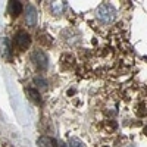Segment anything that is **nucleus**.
I'll list each match as a JSON object with an SVG mask.
<instances>
[{
    "instance_id": "423d86ee",
    "label": "nucleus",
    "mask_w": 147,
    "mask_h": 147,
    "mask_svg": "<svg viewBox=\"0 0 147 147\" xmlns=\"http://www.w3.org/2000/svg\"><path fill=\"white\" fill-rule=\"evenodd\" d=\"M22 12V5L21 2H18V0H12V2H9V13L12 16H18L21 15Z\"/></svg>"
},
{
    "instance_id": "f257e3e1",
    "label": "nucleus",
    "mask_w": 147,
    "mask_h": 147,
    "mask_svg": "<svg viewBox=\"0 0 147 147\" xmlns=\"http://www.w3.org/2000/svg\"><path fill=\"white\" fill-rule=\"evenodd\" d=\"M115 7L112 5H109V3H102L99 7H97V18H99L100 21L103 22H112L113 18H115Z\"/></svg>"
},
{
    "instance_id": "1a4fd4ad",
    "label": "nucleus",
    "mask_w": 147,
    "mask_h": 147,
    "mask_svg": "<svg viewBox=\"0 0 147 147\" xmlns=\"http://www.w3.org/2000/svg\"><path fill=\"white\" fill-rule=\"evenodd\" d=\"M69 147H84V144H82L78 138L74 137V138H71V140H69Z\"/></svg>"
},
{
    "instance_id": "9d476101",
    "label": "nucleus",
    "mask_w": 147,
    "mask_h": 147,
    "mask_svg": "<svg viewBox=\"0 0 147 147\" xmlns=\"http://www.w3.org/2000/svg\"><path fill=\"white\" fill-rule=\"evenodd\" d=\"M34 82H35L37 85H38V87H41V88H46V87H47V81H46V80H43V78H40V77H38V78H35V80H34Z\"/></svg>"
},
{
    "instance_id": "f03ea898",
    "label": "nucleus",
    "mask_w": 147,
    "mask_h": 147,
    "mask_svg": "<svg viewBox=\"0 0 147 147\" xmlns=\"http://www.w3.org/2000/svg\"><path fill=\"white\" fill-rule=\"evenodd\" d=\"M31 60L34 62V65L38 68L40 71H46L47 66H49V59H47V55L43 52V50H34L32 55H31Z\"/></svg>"
},
{
    "instance_id": "0eeeda50",
    "label": "nucleus",
    "mask_w": 147,
    "mask_h": 147,
    "mask_svg": "<svg viewBox=\"0 0 147 147\" xmlns=\"http://www.w3.org/2000/svg\"><path fill=\"white\" fill-rule=\"evenodd\" d=\"M59 141L55 138H49V137H40L38 138V146L40 147H57Z\"/></svg>"
},
{
    "instance_id": "20e7f679",
    "label": "nucleus",
    "mask_w": 147,
    "mask_h": 147,
    "mask_svg": "<svg viewBox=\"0 0 147 147\" xmlns=\"http://www.w3.org/2000/svg\"><path fill=\"white\" fill-rule=\"evenodd\" d=\"M0 53H2L3 57L10 59V56H12V47H10V41L7 38H2V40H0Z\"/></svg>"
},
{
    "instance_id": "9b49d317",
    "label": "nucleus",
    "mask_w": 147,
    "mask_h": 147,
    "mask_svg": "<svg viewBox=\"0 0 147 147\" xmlns=\"http://www.w3.org/2000/svg\"><path fill=\"white\" fill-rule=\"evenodd\" d=\"M129 147H137V146H129Z\"/></svg>"
},
{
    "instance_id": "39448f33",
    "label": "nucleus",
    "mask_w": 147,
    "mask_h": 147,
    "mask_svg": "<svg viewBox=\"0 0 147 147\" xmlns=\"http://www.w3.org/2000/svg\"><path fill=\"white\" fill-rule=\"evenodd\" d=\"M27 24H28L30 27H34L35 24H37V10L31 5L27 7Z\"/></svg>"
},
{
    "instance_id": "6e6552de",
    "label": "nucleus",
    "mask_w": 147,
    "mask_h": 147,
    "mask_svg": "<svg viewBox=\"0 0 147 147\" xmlns=\"http://www.w3.org/2000/svg\"><path fill=\"white\" fill-rule=\"evenodd\" d=\"M27 93H28V96L31 97L32 100H35V102H41V97H40V93L37 91V90H34V88H28V90H27Z\"/></svg>"
},
{
    "instance_id": "7ed1b4c3",
    "label": "nucleus",
    "mask_w": 147,
    "mask_h": 147,
    "mask_svg": "<svg viewBox=\"0 0 147 147\" xmlns=\"http://www.w3.org/2000/svg\"><path fill=\"white\" fill-rule=\"evenodd\" d=\"M30 44H31V37L25 31H19L15 35V47L18 49V50H21V52L27 50V49L30 47Z\"/></svg>"
}]
</instances>
